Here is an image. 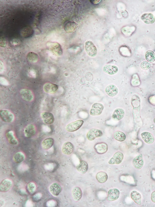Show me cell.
<instances>
[{
  "mask_svg": "<svg viewBox=\"0 0 155 207\" xmlns=\"http://www.w3.org/2000/svg\"><path fill=\"white\" fill-rule=\"evenodd\" d=\"M97 180L100 183H104L107 180L108 176L106 173L103 172H98L96 176Z\"/></svg>",
  "mask_w": 155,
  "mask_h": 207,
  "instance_id": "f546056e",
  "label": "cell"
},
{
  "mask_svg": "<svg viewBox=\"0 0 155 207\" xmlns=\"http://www.w3.org/2000/svg\"><path fill=\"white\" fill-rule=\"evenodd\" d=\"M4 66L3 63L0 61V72H2L3 70Z\"/></svg>",
  "mask_w": 155,
  "mask_h": 207,
  "instance_id": "8d00e7d4",
  "label": "cell"
},
{
  "mask_svg": "<svg viewBox=\"0 0 155 207\" xmlns=\"http://www.w3.org/2000/svg\"><path fill=\"white\" fill-rule=\"evenodd\" d=\"M145 58L148 62H152L155 60V54L152 50H148L145 53Z\"/></svg>",
  "mask_w": 155,
  "mask_h": 207,
  "instance_id": "1f68e13d",
  "label": "cell"
},
{
  "mask_svg": "<svg viewBox=\"0 0 155 207\" xmlns=\"http://www.w3.org/2000/svg\"><path fill=\"white\" fill-rule=\"evenodd\" d=\"M85 50L90 57H93L97 54V49L94 44L91 41H87L85 44Z\"/></svg>",
  "mask_w": 155,
  "mask_h": 207,
  "instance_id": "6da1fadb",
  "label": "cell"
},
{
  "mask_svg": "<svg viewBox=\"0 0 155 207\" xmlns=\"http://www.w3.org/2000/svg\"><path fill=\"white\" fill-rule=\"evenodd\" d=\"M77 170L82 174L85 173L88 170V165L87 163L84 161H81L79 163L76 167Z\"/></svg>",
  "mask_w": 155,
  "mask_h": 207,
  "instance_id": "cb8c5ba5",
  "label": "cell"
},
{
  "mask_svg": "<svg viewBox=\"0 0 155 207\" xmlns=\"http://www.w3.org/2000/svg\"><path fill=\"white\" fill-rule=\"evenodd\" d=\"M132 163L136 169L141 168L144 164V160L142 154H140L136 156L133 159Z\"/></svg>",
  "mask_w": 155,
  "mask_h": 207,
  "instance_id": "7c38bea8",
  "label": "cell"
},
{
  "mask_svg": "<svg viewBox=\"0 0 155 207\" xmlns=\"http://www.w3.org/2000/svg\"><path fill=\"white\" fill-rule=\"evenodd\" d=\"M104 108V106L102 104L99 103H95L92 106L90 111V114L93 116L99 115L102 113Z\"/></svg>",
  "mask_w": 155,
  "mask_h": 207,
  "instance_id": "277c9868",
  "label": "cell"
},
{
  "mask_svg": "<svg viewBox=\"0 0 155 207\" xmlns=\"http://www.w3.org/2000/svg\"><path fill=\"white\" fill-rule=\"evenodd\" d=\"M36 131L35 126L32 124H29L24 129V136L27 137H30L35 134Z\"/></svg>",
  "mask_w": 155,
  "mask_h": 207,
  "instance_id": "2e32d148",
  "label": "cell"
},
{
  "mask_svg": "<svg viewBox=\"0 0 155 207\" xmlns=\"http://www.w3.org/2000/svg\"><path fill=\"white\" fill-rule=\"evenodd\" d=\"M105 91L109 96L113 97L115 96L118 93V89L114 85H111L107 86L105 88Z\"/></svg>",
  "mask_w": 155,
  "mask_h": 207,
  "instance_id": "d6986e66",
  "label": "cell"
},
{
  "mask_svg": "<svg viewBox=\"0 0 155 207\" xmlns=\"http://www.w3.org/2000/svg\"><path fill=\"white\" fill-rule=\"evenodd\" d=\"M151 199L152 201L155 203V191L152 192Z\"/></svg>",
  "mask_w": 155,
  "mask_h": 207,
  "instance_id": "d590c367",
  "label": "cell"
},
{
  "mask_svg": "<svg viewBox=\"0 0 155 207\" xmlns=\"http://www.w3.org/2000/svg\"><path fill=\"white\" fill-rule=\"evenodd\" d=\"M6 137L10 143L12 145H16L18 141L16 138L14 132L12 131H8L6 134Z\"/></svg>",
  "mask_w": 155,
  "mask_h": 207,
  "instance_id": "d4e9b609",
  "label": "cell"
},
{
  "mask_svg": "<svg viewBox=\"0 0 155 207\" xmlns=\"http://www.w3.org/2000/svg\"><path fill=\"white\" fill-rule=\"evenodd\" d=\"M125 113V111L123 109L121 108H117L113 112L112 118L115 121H120L123 118Z\"/></svg>",
  "mask_w": 155,
  "mask_h": 207,
  "instance_id": "5bb4252c",
  "label": "cell"
},
{
  "mask_svg": "<svg viewBox=\"0 0 155 207\" xmlns=\"http://www.w3.org/2000/svg\"><path fill=\"white\" fill-rule=\"evenodd\" d=\"M84 121L82 120H77L68 124L65 127V129L68 132L75 131L79 129L82 125Z\"/></svg>",
  "mask_w": 155,
  "mask_h": 207,
  "instance_id": "3957f363",
  "label": "cell"
},
{
  "mask_svg": "<svg viewBox=\"0 0 155 207\" xmlns=\"http://www.w3.org/2000/svg\"><path fill=\"white\" fill-rule=\"evenodd\" d=\"M60 185L57 183L54 182L51 184L49 187L50 192L54 196H58L61 191Z\"/></svg>",
  "mask_w": 155,
  "mask_h": 207,
  "instance_id": "9a60e30c",
  "label": "cell"
},
{
  "mask_svg": "<svg viewBox=\"0 0 155 207\" xmlns=\"http://www.w3.org/2000/svg\"><path fill=\"white\" fill-rule=\"evenodd\" d=\"M141 19L147 24H152L155 21V18L151 13H145L141 16Z\"/></svg>",
  "mask_w": 155,
  "mask_h": 207,
  "instance_id": "ffe728a7",
  "label": "cell"
},
{
  "mask_svg": "<svg viewBox=\"0 0 155 207\" xmlns=\"http://www.w3.org/2000/svg\"><path fill=\"white\" fill-rule=\"evenodd\" d=\"M153 121L154 123L155 124V117L154 118Z\"/></svg>",
  "mask_w": 155,
  "mask_h": 207,
  "instance_id": "74e56055",
  "label": "cell"
},
{
  "mask_svg": "<svg viewBox=\"0 0 155 207\" xmlns=\"http://www.w3.org/2000/svg\"><path fill=\"white\" fill-rule=\"evenodd\" d=\"M43 89L46 93L50 94H54L58 91V86L57 85L55 84L47 83L43 85Z\"/></svg>",
  "mask_w": 155,
  "mask_h": 207,
  "instance_id": "ba28073f",
  "label": "cell"
},
{
  "mask_svg": "<svg viewBox=\"0 0 155 207\" xmlns=\"http://www.w3.org/2000/svg\"><path fill=\"white\" fill-rule=\"evenodd\" d=\"M47 45L56 55L60 56L62 55V50L59 43L55 42H48L47 43Z\"/></svg>",
  "mask_w": 155,
  "mask_h": 207,
  "instance_id": "7a4b0ae2",
  "label": "cell"
},
{
  "mask_svg": "<svg viewBox=\"0 0 155 207\" xmlns=\"http://www.w3.org/2000/svg\"><path fill=\"white\" fill-rule=\"evenodd\" d=\"M120 191L117 188L110 189L108 192L107 199L109 201H113L117 200L119 197Z\"/></svg>",
  "mask_w": 155,
  "mask_h": 207,
  "instance_id": "8fae6325",
  "label": "cell"
},
{
  "mask_svg": "<svg viewBox=\"0 0 155 207\" xmlns=\"http://www.w3.org/2000/svg\"><path fill=\"white\" fill-rule=\"evenodd\" d=\"M113 137L116 140L121 142L124 141L126 138L125 134L120 131H115L113 134Z\"/></svg>",
  "mask_w": 155,
  "mask_h": 207,
  "instance_id": "4dcf8cb0",
  "label": "cell"
},
{
  "mask_svg": "<svg viewBox=\"0 0 155 207\" xmlns=\"http://www.w3.org/2000/svg\"><path fill=\"white\" fill-rule=\"evenodd\" d=\"M103 70L104 72L109 75H113L117 72L118 68L115 65L107 64L104 66Z\"/></svg>",
  "mask_w": 155,
  "mask_h": 207,
  "instance_id": "7402d4cb",
  "label": "cell"
},
{
  "mask_svg": "<svg viewBox=\"0 0 155 207\" xmlns=\"http://www.w3.org/2000/svg\"><path fill=\"white\" fill-rule=\"evenodd\" d=\"M123 156V154L122 152H117L109 160L108 163L110 164H119L122 161Z\"/></svg>",
  "mask_w": 155,
  "mask_h": 207,
  "instance_id": "9c48e42d",
  "label": "cell"
},
{
  "mask_svg": "<svg viewBox=\"0 0 155 207\" xmlns=\"http://www.w3.org/2000/svg\"><path fill=\"white\" fill-rule=\"evenodd\" d=\"M140 66L143 69L146 70L149 69L150 68L151 64L148 61H144L141 63Z\"/></svg>",
  "mask_w": 155,
  "mask_h": 207,
  "instance_id": "e575fe53",
  "label": "cell"
},
{
  "mask_svg": "<svg viewBox=\"0 0 155 207\" xmlns=\"http://www.w3.org/2000/svg\"><path fill=\"white\" fill-rule=\"evenodd\" d=\"M73 150V145L70 142H66L64 143L61 148L62 153L67 155L71 154Z\"/></svg>",
  "mask_w": 155,
  "mask_h": 207,
  "instance_id": "4fadbf2b",
  "label": "cell"
},
{
  "mask_svg": "<svg viewBox=\"0 0 155 207\" xmlns=\"http://www.w3.org/2000/svg\"><path fill=\"white\" fill-rule=\"evenodd\" d=\"M103 134L101 130L97 129L92 128L88 131L86 137L89 140L91 141L96 138L101 136Z\"/></svg>",
  "mask_w": 155,
  "mask_h": 207,
  "instance_id": "8992f818",
  "label": "cell"
},
{
  "mask_svg": "<svg viewBox=\"0 0 155 207\" xmlns=\"http://www.w3.org/2000/svg\"><path fill=\"white\" fill-rule=\"evenodd\" d=\"M96 152L99 154H103L107 151L108 147L107 144L104 143H98L96 144L94 146Z\"/></svg>",
  "mask_w": 155,
  "mask_h": 207,
  "instance_id": "e0dca14e",
  "label": "cell"
},
{
  "mask_svg": "<svg viewBox=\"0 0 155 207\" xmlns=\"http://www.w3.org/2000/svg\"><path fill=\"white\" fill-rule=\"evenodd\" d=\"M131 196L132 200L136 204L140 205L141 204V196L140 194L137 191H134L131 192Z\"/></svg>",
  "mask_w": 155,
  "mask_h": 207,
  "instance_id": "4316f807",
  "label": "cell"
},
{
  "mask_svg": "<svg viewBox=\"0 0 155 207\" xmlns=\"http://www.w3.org/2000/svg\"><path fill=\"white\" fill-rule=\"evenodd\" d=\"M12 183L11 181L8 179L3 180L0 185V190L1 191L6 192L11 187Z\"/></svg>",
  "mask_w": 155,
  "mask_h": 207,
  "instance_id": "ac0fdd59",
  "label": "cell"
},
{
  "mask_svg": "<svg viewBox=\"0 0 155 207\" xmlns=\"http://www.w3.org/2000/svg\"><path fill=\"white\" fill-rule=\"evenodd\" d=\"M27 58L29 62L35 63L37 62L38 59V55L33 52H29L27 56Z\"/></svg>",
  "mask_w": 155,
  "mask_h": 207,
  "instance_id": "d6a6232c",
  "label": "cell"
},
{
  "mask_svg": "<svg viewBox=\"0 0 155 207\" xmlns=\"http://www.w3.org/2000/svg\"><path fill=\"white\" fill-rule=\"evenodd\" d=\"M141 136L144 141L147 144H151L154 141V138L153 136L149 132H143L141 134Z\"/></svg>",
  "mask_w": 155,
  "mask_h": 207,
  "instance_id": "44dd1931",
  "label": "cell"
},
{
  "mask_svg": "<svg viewBox=\"0 0 155 207\" xmlns=\"http://www.w3.org/2000/svg\"><path fill=\"white\" fill-rule=\"evenodd\" d=\"M20 94L22 98L26 101H31L33 99V95L32 92L29 89H22L20 91Z\"/></svg>",
  "mask_w": 155,
  "mask_h": 207,
  "instance_id": "30bf717a",
  "label": "cell"
},
{
  "mask_svg": "<svg viewBox=\"0 0 155 207\" xmlns=\"http://www.w3.org/2000/svg\"><path fill=\"white\" fill-rule=\"evenodd\" d=\"M76 27V23L73 21H67L64 25V29L67 32H71L74 31Z\"/></svg>",
  "mask_w": 155,
  "mask_h": 207,
  "instance_id": "484cf974",
  "label": "cell"
},
{
  "mask_svg": "<svg viewBox=\"0 0 155 207\" xmlns=\"http://www.w3.org/2000/svg\"><path fill=\"white\" fill-rule=\"evenodd\" d=\"M27 188L28 191L31 194L34 193L36 190V185L33 182L28 183L27 185Z\"/></svg>",
  "mask_w": 155,
  "mask_h": 207,
  "instance_id": "836d02e7",
  "label": "cell"
},
{
  "mask_svg": "<svg viewBox=\"0 0 155 207\" xmlns=\"http://www.w3.org/2000/svg\"><path fill=\"white\" fill-rule=\"evenodd\" d=\"M0 116L2 120L6 122H12L14 119V116L13 114L7 110H1Z\"/></svg>",
  "mask_w": 155,
  "mask_h": 207,
  "instance_id": "5b68a950",
  "label": "cell"
},
{
  "mask_svg": "<svg viewBox=\"0 0 155 207\" xmlns=\"http://www.w3.org/2000/svg\"><path fill=\"white\" fill-rule=\"evenodd\" d=\"M41 117L43 122L46 124H52L54 122V117L51 113L47 112H42L41 114Z\"/></svg>",
  "mask_w": 155,
  "mask_h": 207,
  "instance_id": "52a82bcc",
  "label": "cell"
},
{
  "mask_svg": "<svg viewBox=\"0 0 155 207\" xmlns=\"http://www.w3.org/2000/svg\"><path fill=\"white\" fill-rule=\"evenodd\" d=\"M54 143V140L51 138H48L43 140L42 143V146L45 150L50 148Z\"/></svg>",
  "mask_w": 155,
  "mask_h": 207,
  "instance_id": "83f0119b",
  "label": "cell"
},
{
  "mask_svg": "<svg viewBox=\"0 0 155 207\" xmlns=\"http://www.w3.org/2000/svg\"><path fill=\"white\" fill-rule=\"evenodd\" d=\"M25 159V155L21 152H16L13 156V161L17 163H21Z\"/></svg>",
  "mask_w": 155,
  "mask_h": 207,
  "instance_id": "f1b7e54d",
  "label": "cell"
},
{
  "mask_svg": "<svg viewBox=\"0 0 155 207\" xmlns=\"http://www.w3.org/2000/svg\"><path fill=\"white\" fill-rule=\"evenodd\" d=\"M73 197L75 200H79L82 196V192L80 188L78 187H76L73 188L72 192Z\"/></svg>",
  "mask_w": 155,
  "mask_h": 207,
  "instance_id": "603a6c76",
  "label": "cell"
}]
</instances>
